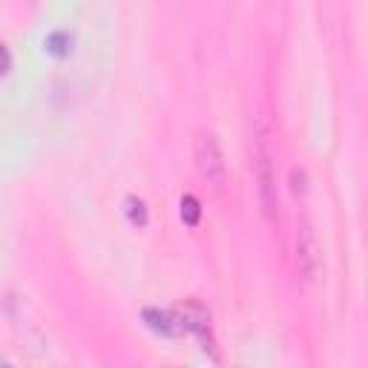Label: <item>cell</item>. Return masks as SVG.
Wrapping results in <instances>:
<instances>
[{"mask_svg": "<svg viewBox=\"0 0 368 368\" xmlns=\"http://www.w3.org/2000/svg\"><path fill=\"white\" fill-rule=\"evenodd\" d=\"M12 69V55H9V49L0 44V75H6Z\"/></svg>", "mask_w": 368, "mask_h": 368, "instance_id": "obj_10", "label": "cell"}, {"mask_svg": "<svg viewBox=\"0 0 368 368\" xmlns=\"http://www.w3.org/2000/svg\"><path fill=\"white\" fill-rule=\"evenodd\" d=\"M182 219H184V225H190V227L199 225L202 207H199V199H196V196H184V199H182Z\"/></svg>", "mask_w": 368, "mask_h": 368, "instance_id": "obj_7", "label": "cell"}, {"mask_svg": "<svg viewBox=\"0 0 368 368\" xmlns=\"http://www.w3.org/2000/svg\"><path fill=\"white\" fill-rule=\"evenodd\" d=\"M297 268L305 279H317L322 268V245L311 219H299L297 227Z\"/></svg>", "mask_w": 368, "mask_h": 368, "instance_id": "obj_3", "label": "cell"}, {"mask_svg": "<svg viewBox=\"0 0 368 368\" xmlns=\"http://www.w3.org/2000/svg\"><path fill=\"white\" fill-rule=\"evenodd\" d=\"M290 187H294L297 196H302V193L308 190L305 187V170L302 167H290Z\"/></svg>", "mask_w": 368, "mask_h": 368, "instance_id": "obj_9", "label": "cell"}, {"mask_svg": "<svg viewBox=\"0 0 368 368\" xmlns=\"http://www.w3.org/2000/svg\"><path fill=\"white\" fill-rule=\"evenodd\" d=\"M46 49H49L52 55H58V58L69 55V49H72V35H69L67 29H55V32L46 37Z\"/></svg>", "mask_w": 368, "mask_h": 368, "instance_id": "obj_6", "label": "cell"}, {"mask_svg": "<svg viewBox=\"0 0 368 368\" xmlns=\"http://www.w3.org/2000/svg\"><path fill=\"white\" fill-rule=\"evenodd\" d=\"M173 317H176V322L182 325V331H193V334H204L210 328V314L207 308L196 299H184L179 302L176 308H173Z\"/></svg>", "mask_w": 368, "mask_h": 368, "instance_id": "obj_4", "label": "cell"}, {"mask_svg": "<svg viewBox=\"0 0 368 368\" xmlns=\"http://www.w3.org/2000/svg\"><path fill=\"white\" fill-rule=\"evenodd\" d=\"M144 319H147V325L152 328V331H159V334H164V337H179V334H182V325L176 322L173 311L147 308V311H144Z\"/></svg>", "mask_w": 368, "mask_h": 368, "instance_id": "obj_5", "label": "cell"}, {"mask_svg": "<svg viewBox=\"0 0 368 368\" xmlns=\"http://www.w3.org/2000/svg\"><path fill=\"white\" fill-rule=\"evenodd\" d=\"M196 167H199V176L204 179V184L210 187L213 196H222L225 187H227V164H225V152H222V144L213 132L202 130L196 135Z\"/></svg>", "mask_w": 368, "mask_h": 368, "instance_id": "obj_2", "label": "cell"}, {"mask_svg": "<svg viewBox=\"0 0 368 368\" xmlns=\"http://www.w3.org/2000/svg\"><path fill=\"white\" fill-rule=\"evenodd\" d=\"M127 216H130V222H132V225L144 227V225H147V204H144L141 199L130 196V199H127Z\"/></svg>", "mask_w": 368, "mask_h": 368, "instance_id": "obj_8", "label": "cell"}, {"mask_svg": "<svg viewBox=\"0 0 368 368\" xmlns=\"http://www.w3.org/2000/svg\"><path fill=\"white\" fill-rule=\"evenodd\" d=\"M274 147H270V132L265 127L256 130V141H254V173H256V184H259V204L268 222H277V161H274Z\"/></svg>", "mask_w": 368, "mask_h": 368, "instance_id": "obj_1", "label": "cell"}]
</instances>
